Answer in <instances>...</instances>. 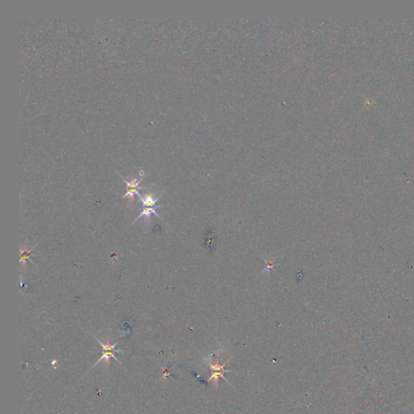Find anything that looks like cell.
I'll return each mask as SVG.
<instances>
[{
	"mask_svg": "<svg viewBox=\"0 0 414 414\" xmlns=\"http://www.w3.org/2000/svg\"><path fill=\"white\" fill-rule=\"evenodd\" d=\"M161 196H162V194H161L160 196L157 197V198L153 197L152 194H146L144 197L140 196L139 200L142 202V212L140 214V216L136 218V220H138V218H141L142 216H145L147 218V219H150L152 214H154L155 216H157V217H158V218L161 219L160 217H159V215L157 212V209L161 207V206H157V201H159V197Z\"/></svg>",
	"mask_w": 414,
	"mask_h": 414,
	"instance_id": "1",
	"label": "cell"
},
{
	"mask_svg": "<svg viewBox=\"0 0 414 414\" xmlns=\"http://www.w3.org/2000/svg\"><path fill=\"white\" fill-rule=\"evenodd\" d=\"M94 338L97 340L98 342H99V345L102 346V356L100 358H99L97 362H96L95 365L93 366V367H95L97 364H99V362H101V361H105L107 364H109V360L111 357H114V359H116L118 362L121 364V362L119 361L118 358L115 356V354L116 353H120L121 352V351H118L115 349L118 343H115L114 345H111L110 342H109V340L107 341V343H103L101 341L98 340V339L94 336Z\"/></svg>",
	"mask_w": 414,
	"mask_h": 414,
	"instance_id": "2",
	"label": "cell"
},
{
	"mask_svg": "<svg viewBox=\"0 0 414 414\" xmlns=\"http://www.w3.org/2000/svg\"><path fill=\"white\" fill-rule=\"evenodd\" d=\"M119 176L122 178V180L126 182V193L125 195H124L123 197L122 198H126L127 197H129V198L130 199V201H134V197H135V195H137L138 197H139L141 195L139 194V190H143L145 189L144 187H140L139 184L141 181L142 180V178H141L140 180H137L136 178L132 177L130 179V181H128L126 179H124L122 177H121L120 174Z\"/></svg>",
	"mask_w": 414,
	"mask_h": 414,
	"instance_id": "3",
	"label": "cell"
},
{
	"mask_svg": "<svg viewBox=\"0 0 414 414\" xmlns=\"http://www.w3.org/2000/svg\"><path fill=\"white\" fill-rule=\"evenodd\" d=\"M211 372H212V375H211V378L209 379V380H211V379H213V378H216V379L218 380V377L224 378L223 375V372H224V369H223L224 366H219V365H218V362H217V363H216L215 366L211 365Z\"/></svg>",
	"mask_w": 414,
	"mask_h": 414,
	"instance_id": "4",
	"label": "cell"
},
{
	"mask_svg": "<svg viewBox=\"0 0 414 414\" xmlns=\"http://www.w3.org/2000/svg\"><path fill=\"white\" fill-rule=\"evenodd\" d=\"M37 246V244L34 245V246L29 251H27V247L25 248V249H20V262L23 264L24 265H26L27 261L29 260V258L32 256V253H33V249Z\"/></svg>",
	"mask_w": 414,
	"mask_h": 414,
	"instance_id": "5",
	"label": "cell"
}]
</instances>
